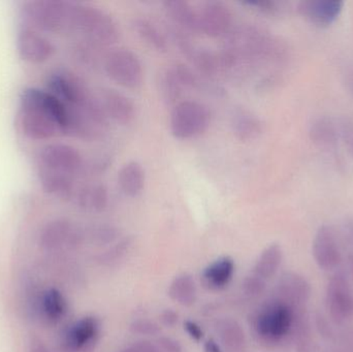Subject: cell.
<instances>
[{
  "mask_svg": "<svg viewBox=\"0 0 353 352\" xmlns=\"http://www.w3.org/2000/svg\"><path fill=\"white\" fill-rule=\"evenodd\" d=\"M72 112L50 91L27 88L20 99V125L33 141H47L58 134H68Z\"/></svg>",
  "mask_w": 353,
  "mask_h": 352,
  "instance_id": "obj_1",
  "label": "cell"
},
{
  "mask_svg": "<svg viewBox=\"0 0 353 352\" xmlns=\"http://www.w3.org/2000/svg\"><path fill=\"white\" fill-rule=\"evenodd\" d=\"M305 314H307L306 309H299L273 296L253 314L251 326L261 342L278 345L294 337L296 322Z\"/></svg>",
  "mask_w": 353,
  "mask_h": 352,
  "instance_id": "obj_2",
  "label": "cell"
},
{
  "mask_svg": "<svg viewBox=\"0 0 353 352\" xmlns=\"http://www.w3.org/2000/svg\"><path fill=\"white\" fill-rule=\"evenodd\" d=\"M74 2L37 0L24 3L23 18L35 30L60 33L72 31Z\"/></svg>",
  "mask_w": 353,
  "mask_h": 352,
  "instance_id": "obj_3",
  "label": "cell"
},
{
  "mask_svg": "<svg viewBox=\"0 0 353 352\" xmlns=\"http://www.w3.org/2000/svg\"><path fill=\"white\" fill-rule=\"evenodd\" d=\"M72 31L82 33L95 45H111L120 37L116 21L103 10L93 6L74 3Z\"/></svg>",
  "mask_w": 353,
  "mask_h": 352,
  "instance_id": "obj_4",
  "label": "cell"
},
{
  "mask_svg": "<svg viewBox=\"0 0 353 352\" xmlns=\"http://www.w3.org/2000/svg\"><path fill=\"white\" fill-rule=\"evenodd\" d=\"M211 114L203 103L183 101L176 103L171 113L172 134L179 140H190L207 132Z\"/></svg>",
  "mask_w": 353,
  "mask_h": 352,
  "instance_id": "obj_5",
  "label": "cell"
},
{
  "mask_svg": "<svg viewBox=\"0 0 353 352\" xmlns=\"http://www.w3.org/2000/svg\"><path fill=\"white\" fill-rule=\"evenodd\" d=\"M105 70L112 81L124 88L138 89L144 81L142 62L130 50L110 52L105 57Z\"/></svg>",
  "mask_w": 353,
  "mask_h": 352,
  "instance_id": "obj_6",
  "label": "cell"
},
{
  "mask_svg": "<svg viewBox=\"0 0 353 352\" xmlns=\"http://www.w3.org/2000/svg\"><path fill=\"white\" fill-rule=\"evenodd\" d=\"M82 167V155L70 145L50 144L39 153V172L74 177Z\"/></svg>",
  "mask_w": 353,
  "mask_h": 352,
  "instance_id": "obj_7",
  "label": "cell"
},
{
  "mask_svg": "<svg viewBox=\"0 0 353 352\" xmlns=\"http://www.w3.org/2000/svg\"><path fill=\"white\" fill-rule=\"evenodd\" d=\"M325 301L334 322L342 324L353 318V291L345 273L339 271L330 278Z\"/></svg>",
  "mask_w": 353,
  "mask_h": 352,
  "instance_id": "obj_8",
  "label": "cell"
},
{
  "mask_svg": "<svg viewBox=\"0 0 353 352\" xmlns=\"http://www.w3.org/2000/svg\"><path fill=\"white\" fill-rule=\"evenodd\" d=\"M48 85L50 92L68 107H82L93 97L84 82L70 70L54 72L50 76Z\"/></svg>",
  "mask_w": 353,
  "mask_h": 352,
  "instance_id": "obj_9",
  "label": "cell"
},
{
  "mask_svg": "<svg viewBox=\"0 0 353 352\" xmlns=\"http://www.w3.org/2000/svg\"><path fill=\"white\" fill-rule=\"evenodd\" d=\"M101 334V320L95 316H85L66 331L63 349L65 352H92L99 344Z\"/></svg>",
  "mask_w": 353,
  "mask_h": 352,
  "instance_id": "obj_10",
  "label": "cell"
},
{
  "mask_svg": "<svg viewBox=\"0 0 353 352\" xmlns=\"http://www.w3.org/2000/svg\"><path fill=\"white\" fill-rule=\"evenodd\" d=\"M199 10V32L210 37H225L232 31L234 16L232 10L221 1H207Z\"/></svg>",
  "mask_w": 353,
  "mask_h": 352,
  "instance_id": "obj_11",
  "label": "cell"
},
{
  "mask_svg": "<svg viewBox=\"0 0 353 352\" xmlns=\"http://www.w3.org/2000/svg\"><path fill=\"white\" fill-rule=\"evenodd\" d=\"M313 258L323 270H334L342 260L339 238L331 225H321L315 234L312 245Z\"/></svg>",
  "mask_w": 353,
  "mask_h": 352,
  "instance_id": "obj_12",
  "label": "cell"
},
{
  "mask_svg": "<svg viewBox=\"0 0 353 352\" xmlns=\"http://www.w3.org/2000/svg\"><path fill=\"white\" fill-rule=\"evenodd\" d=\"M17 48L20 57L31 64L45 63L55 52L50 39L31 27L23 28L19 32Z\"/></svg>",
  "mask_w": 353,
  "mask_h": 352,
  "instance_id": "obj_13",
  "label": "cell"
},
{
  "mask_svg": "<svg viewBox=\"0 0 353 352\" xmlns=\"http://www.w3.org/2000/svg\"><path fill=\"white\" fill-rule=\"evenodd\" d=\"M82 238L81 231L74 227L72 221L65 218L54 219L50 221L41 231V247L48 251H55L61 248L77 245Z\"/></svg>",
  "mask_w": 353,
  "mask_h": 352,
  "instance_id": "obj_14",
  "label": "cell"
},
{
  "mask_svg": "<svg viewBox=\"0 0 353 352\" xmlns=\"http://www.w3.org/2000/svg\"><path fill=\"white\" fill-rule=\"evenodd\" d=\"M274 296L288 302L299 309H306L311 297V287L302 275L286 272L278 280Z\"/></svg>",
  "mask_w": 353,
  "mask_h": 352,
  "instance_id": "obj_15",
  "label": "cell"
},
{
  "mask_svg": "<svg viewBox=\"0 0 353 352\" xmlns=\"http://www.w3.org/2000/svg\"><path fill=\"white\" fill-rule=\"evenodd\" d=\"M199 80L186 66L176 64L168 68L161 78V93L169 103H176L186 89L196 88Z\"/></svg>",
  "mask_w": 353,
  "mask_h": 352,
  "instance_id": "obj_16",
  "label": "cell"
},
{
  "mask_svg": "<svg viewBox=\"0 0 353 352\" xmlns=\"http://www.w3.org/2000/svg\"><path fill=\"white\" fill-rule=\"evenodd\" d=\"M99 105L108 120H113L118 124H130L136 118V105L130 97L113 89L101 91Z\"/></svg>",
  "mask_w": 353,
  "mask_h": 352,
  "instance_id": "obj_17",
  "label": "cell"
},
{
  "mask_svg": "<svg viewBox=\"0 0 353 352\" xmlns=\"http://www.w3.org/2000/svg\"><path fill=\"white\" fill-rule=\"evenodd\" d=\"M341 0H303L296 6L299 14L319 26H329L339 18L343 10Z\"/></svg>",
  "mask_w": 353,
  "mask_h": 352,
  "instance_id": "obj_18",
  "label": "cell"
},
{
  "mask_svg": "<svg viewBox=\"0 0 353 352\" xmlns=\"http://www.w3.org/2000/svg\"><path fill=\"white\" fill-rule=\"evenodd\" d=\"M236 272V262L230 256H222L205 267L201 278L208 289L222 291L232 282Z\"/></svg>",
  "mask_w": 353,
  "mask_h": 352,
  "instance_id": "obj_19",
  "label": "cell"
},
{
  "mask_svg": "<svg viewBox=\"0 0 353 352\" xmlns=\"http://www.w3.org/2000/svg\"><path fill=\"white\" fill-rule=\"evenodd\" d=\"M163 6L168 16L181 31L199 32V10L192 4L184 0H168Z\"/></svg>",
  "mask_w": 353,
  "mask_h": 352,
  "instance_id": "obj_20",
  "label": "cell"
},
{
  "mask_svg": "<svg viewBox=\"0 0 353 352\" xmlns=\"http://www.w3.org/2000/svg\"><path fill=\"white\" fill-rule=\"evenodd\" d=\"M216 333L225 352L246 351V336L242 326L234 318H224L217 320Z\"/></svg>",
  "mask_w": 353,
  "mask_h": 352,
  "instance_id": "obj_21",
  "label": "cell"
},
{
  "mask_svg": "<svg viewBox=\"0 0 353 352\" xmlns=\"http://www.w3.org/2000/svg\"><path fill=\"white\" fill-rule=\"evenodd\" d=\"M309 136L316 146L327 150H335L340 140L338 122L327 116L316 118L309 128Z\"/></svg>",
  "mask_w": 353,
  "mask_h": 352,
  "instance_id": "obj_22",
  "label": "cell"
},
{
  "mask_svg": "<svg viewBox=\"0 0 353 352\" xmlns=\"http://www.w3.org/2000/svg\"><path fill=\"white\" fill-rule=\"evenodd\" d=\"M120 189L128 198H137L142 194L146 184V173L138 161L125 163L118 173Z\"/></svg>",
  "mask_w": 353,
  "mask_h": 352,
  "instance_id": "obj_23",
  "label": "cell"
},
{
  "mask_svg": "<svg viewBox=\"0 0 353 352\" xmlns=\"http://www.w3.org/2000/svg\"><path fill=\"white\" fill-rule=\"evenodd\" d=\"M282 260H283V250L281 246L277 243L271 244L261 252L251 273L268 282L279 270Z\"/></svg>",
  "mask_w": 353,
  "mask_h": 352,
  "instance_id": "obj_24",
  "label": "cell"
},
{
  "mask_svg": "<svg viewBox=\"0 0 353 352\" xmlns=\"http://www.w3.org/2000/svg\"><path fill=\"white\" fill-rule=\"evenodd\" d=\"M74 196L79 206L88 212H103L109 204V192L103 184L84 186Z\"/></svg>",
  "mask_w": 353,
  "mask_h": 352,
  "instance_id": "obj_25",
  "label": "cell"
},
{
  "mask_svg": "<svg viewBox=\"0 0 353 352\" xmlns=\"http://www.w3.org/2000/svg\"><path fill=\"white\" fill-rule=\"evenodd\" d=\"M68 305L61 291L57 289H47L41 296V311L50 324H58L68 313Z\"/></svg>",
  "mask_w": 353,
  "mask_h": 352,
  "instance_id": "obj_26",
  "label": "cell"
},
{
  "mask_svg": "<svg viewBox=\"0 0 353 352\" xmlns=\"http://www.w3.org/2000/svg\"><path fill=\"white\" fill-rule=\"evenodd\" d=\"M168 293L174 302L184 307H190L196 302V284L188 273L178 275L170 284Z\"/></svg>",
  "mask_w": 353,
  "mask_h": 352,
  "instance_id": "obj_27",
  "label": "cell"
},
{
  "mask_svg": "<svg viewBox=\"0 0 353 352\" xmlns=\"http://www.w3.org/2000/svg\"><path fill=\"white\" fill-rule=\"evenodd\" d=\"M39 178L41 187L50 196L59 198H70L76 194L74 177L39 172Z\"/></svg>",
  "mask_w": 353,
  "mask_h": 352,
  "instance_id": "obj_28",
  "label": "cell"
},
{
  "mask_svg": "<svg viewBox=\"0 0 353 352\" xmlns=\"http://www.w3.org/2000/svg\"><path fill=\"white\" fill-rule=\"evenodd\" d=\"M232 124L234 134L241 141L253 140L263 132L261 120L245 109L236 110L232 116Z\"/></svg>",
  "mask_w": 353,
  "mask_h": 352,
  "instance_id": "obj_29",
  "label": "cell"
},
{
  "mask_svg": "<svg viewBox=\"0 0 353 352\" xmlns=\"http://www.w3.org/2000/svg\"><path fill=\"white\" fill-rule=\"evenodd\" d=\"M138 37L151 49L157 52L168 50V41L161 29L147 19L138 18L132 23Z\"/></svg>",
  "mask_w": 353,
  "mask_h": 352,
  "instance_id": "obj_30",
  "label": "cell"
},
{
  "mask_svg": "<svg viewBox=\"0 0 353 352\" xmlns=\"http://www.w3.org/2000/svg\"><path fill=\"white\" fill-rule=\"evenodd\" d=\"M132 240L130 238H126V239L118 242L109 251L99 256L101 264L110 266V265L116 264V262L121 260L126 256L130 248L132 247Z\"/></svg>",
  "mask_w": 353,
  "mask_h": 352,
  "instance_id": "obj_31",
  "label": "cell"
},
{
  "mask_svg": "<svg viewBox=\"0 0 353 352\" xmlns=\"http://www.w3.org/2000/svg\"><path fill=\"white\" fill-rule=\"evenodd\" d=\"M130 331L134 334L142 335V336H155L161 333V326L153 320L141 318L134 320L130 324Z\"/></svg>",
  "mask_w": 353,
  "mask_h": 352,
  "instance_id": "obj_32",
  "label": "cell"
},
{
  "mask_svg": "<svg viewBox=\"0 0 353 352\" xmlns=\"http://www.w3.org/2000/svg\"><path fill=\"white\" fill-rule=\"evenodd\" d=\"M265 289H267V281L255 276L252 273L248 275L243 282V291L248 297H259L265 293Z\"/></svg>",
  "mask_w": 353,
  "mask_h": 352,
  "instance_id": "obj_33",
  "label": "cell"
},
{
  "mask_svg": "<svg viewBox=\"0 0 353 352\" xmlns=\"http://www.w3.org/2000/svg\"><path fill=\"white\" fill-rule=\"evenodd\" d=\"M340 140L345 145L348 153L353 158V119L344 117L338 121Z\"/></svg>",
  "mask_w": 353,
  "mask_h": 352,
  "instance_id": "obj_34",
  "label": "cell"
},
{
  "mask_svg": "<svg viewBox=\"0 0 353 352\" xmlns=\"http://www.w3.org/2000/svg\"><path fill=\"white\" fill-rule=\"evenodd\" d=\"M94 238L101 244H109L115 241L118 238V231L110 225H101L95 231Z\"/></svg>",
  "mask_w": 353,
  "mask_h": 352,
  "instance_id": "obj_35",
  "label": "cell"
},
{
  "mask_svg": "<svg viewBox=\"0 0 353 352\" xmlns=\"http://www.w3.org/2000/svg\"><path fill=\"white\" fill-rule=\"evenodd\" d=\"M242 4L252 8V10L263 12V14H274V12L279 10L277 2L270 1V0H263V1H259V0H256V1H243Z\"/></svg>",
  "mask_w": 353,
  "mask_h": 352,
  "instance_id": "obj_36",
  "label": "cell"
},
{
  "mask_svg": "<svg viewBox=\"0 0 353 352\" xmlns=\"http://www.w3.org/2000/svg\"><path fill=\"white\" fill-rule=\"evenodd\" d=\"M184 330L189 335V337L194 341L203 340V336H205L203 328L197 322H193V320H185Z\"/></svg>",
  "mask_w": 353,
  "mask_h": 352,
  "instance_id": "obj_37",
  "label": "cell"
},
{
  "mask_svg": "<svg viewBox=\"0 0 353 352\" xmlns=\"http://www.w3.org/2000/svg\"><path fill=\"white\" fill-rule=\"evenodd\" d=\"M342 236L348 252L353 253V218H347L342 225Z\"/></svg>",
  "mask_w": 353,
  "mask_h": 352,
  "instance_id": "obj_38",
  "label": "cell"
},
{
  "mask_svg": "<svg viewBox=\"0 0 353 352\" xmlns=\"http://www.w3.org/2000/svg\"><path fill=\"white\" fill-rule=\"evenodd\" d=\"M159 349L163 352H183L182 346L175 339L161 337L159 339Z\"/></svg>",
  "mask_w": 353,
  "mask_h": 352,
  "instance_id": "obj_39",
  "label": "cell"
},
{
  "mask_svg": "<svg viewBox=\"0 0 353 352\" xmlns=\"http://www.w3.org/2000/svg\"><path fill=\"white\" fill-rule=\"evenodd\" d=\"M161 324L168 328H174L179 322V314L173 309L163 310L161 313Z\"/></svg>",
  "mask_w": 353,
  "mask_h": 352,
  "instance_id": "obj_40",
  "label": "cell"
},
{
  "mask_svg": "<svg viewBox=\"0 0 353 352\" xmlns=\"http://www.w3.org/2000/svg\"><path fill=\"white\" fill-rule=\"evenodd\" d=\"M138 352H161L157 345L152 344L150 341L142 340L134 343Z\"/></svg>",
  "mask_w": 353,
  "mask_h": 352,
  "instance_id": "obj_41",
  "label": "cell"
},
{
  "mask_svg": "<svg viewBox=\"0 0 353 352\" xmlns=\"http://www.w3.org/2000/svg\"><path fill=\"white\" fill-rule=\"evenodd\" d=\"M203 352H224V351L215 339H209L203 343Z\"/></svg>",
  "mask_w": 353,
  "mask_h": 352,
  "instance_id": "obj_42",
  "label": "cell"
},
{
  "mask_svg": "<svg viewBox=\"0 0 353 352\" xmlns=\"http://www.w3.org/2000/svg\"><path fill=\"white\" fill-rule=\"evenodd\" d=\"M30 352H51L41 341L33 340L30 344Z\"/></svg>",
  "mask_w": 353,
  "mask_h": 352,
  "instance_id": "obj_43",
  "label": "cell"
},
{
  "mask_svg": "<svg viewBox=\"0 0 353 352\" xmlns=\"http://www.w3.org/2000/svg\"><path fill=\"white\" fill-rule=\"evenodd\" d=\"M120 352H138V349H137L136 345L132 344L130 345V346L126 347V349H124L123 351Z\"/></svg>",
  "mask_w": 353,
  "mask_h": 352,
  "instance_id": "obj_44",
  "label": "cell"
},
{
  "mask_svg": "<svg viewBox=\"0 0 353 352\" xmlns=\"http://www.w3.org/2000/svg\"><path fill=\"white\" fill-rule=\"evenodd\" d=\"M350 89H352V91L353 93V74H352V76H350Z\"/></svg>",
  "mask_w": 353,
  "mask_h": 352,
  "instance_id": "obj_45",
  "label": "cell"
}]
</instances>
